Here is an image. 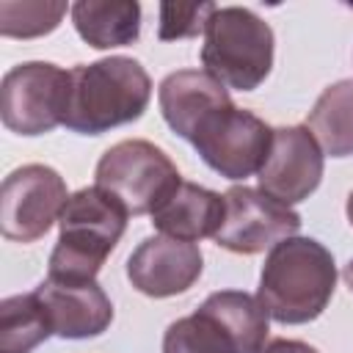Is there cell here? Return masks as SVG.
<instances>
[{
	"label": "cell",
	"mask_w": 353,
	"mask_h": 353,
	"mask_svg": "<svg viewBox=\"0 0 353 353\" xmlns=\"http://www.w3.org/2000/svg\"><path fill=\"white\" fill-rule=\"evenodd\" d=\"M336 287L334 254L314 237H287L276 243L262 265L256 298L281 325L317 320Z\"/></svg>",
	"instance_id": "obj_1"
},
{
	"label": "cell",
	"mask_w": 353,
	"mask_h": 353,
	"mask_svg": "<svg viewBox=\"0 0 353 353\" xmlns=\"http://www.w3.org/2000/svg\"><path fill=\"white\" fill-rule=\"evenodd\" d=\"M152 99V77L141 61L110 55L69 69L63 127L80 135H102L138 121Z\"/></svg>",
	"instance_id": "obj_2"
},
{
	"label": "cell",
	"mask_w": 353,
	"mask_h": 353,
	"mask_svg": "<svg viewBox=\"0 0 353 353\" xmlns=\"http://www.w3.org/2000/svg\"><path fill=\"white\" fill-rule=\"evenodd\" d=\"M127 210L97 185L74 190L58 218L61 232L47 262V279L97 281L127 229Z\"/></svg>",
	"instance_id": "obj_3"
},
{
	"label": "cell",
	"mask_w": 353,
	"mask_h": 353,
	"mask_svg": "<svg viewBox=\"0 0 353 353\" xmlns=\"http://www.w3.org/2000/svg\"><path fill=\"white\" fill-rule=\"evenodd\" d=\"M273 28L243 6H218L204 28L201 63L221 85L254 91L273 69Z\"/></svg>",
	"instance_id": "obj_4"
},
{
	"label": "cell",
	"mask_w": 353,
	"mask_h": 353,
	"mask_svg": "<svg viewBox=\"0 0 353 353\" xmlns=\"http://www.w3.org/2000/svg\"><path fill=\"white\" fill-rule=\"evenodd\" d=\"M179 182L182 176L174 160L143 138L113 143L94 171V185L113 196L127 215H152Z\"/></svg>",
	"instance_id": "obj_5"
},
{
	"label": "cell",
	"mask_w": 353,
	"mask_h": 353,
	"mask_svg": "<svg viewBox=\"0 0 353 353\" xmlns=\"http://www.w3.org/2000/svg\"><path fill=\"white\" fill-rule=\"evenodd\" d=\"M190 143L215 174L237 182L259 174L273 143V130L256 113L229 102L199 121Z\"/></svg>",
	"instance_id": "obj_6"
},
{
	"label": "cell",
	"mask_w": 353,
	"mask_h": 353,
	"mask_svg": "<svg viewBox=\"0 0 353 353\" xmlns=\"http://www.w3.org/2000/svg\"><path fill=\"white\" fill-rule=\"evenodd\" d=\"M69 72L50 61L11 66L0 83V119L17 135H44L63 124Z\"/></svg>",
	"instance_id": "obj_7"
},
{
	"label": "cell",
	"mask_w": 353,
	"mask_h": 353,
	"mask_svg": "<svg viewBox=\"0 0 353 353\" xmlns=\"http://www.w3.org/2000/svg\"><path fill=\"white\" fill-rule=\"evenodd\" d=\"M69 190L63 176L44 163L14 168L0 188V232L14 243H36L61 218Z\"/></svg>",
	"instance_id": "obj_8"
},
{
	"label": "cell",
	"mask_w": 353,
	"mask_h": 353,
	"mask_svg": "<svg viewBox=\"0 0 353 353\" xmlns=\"http://www.w3.org/2000/svg\"><path fill=\"white\" fill-rule=\"evenodd\" d=\"M223 223L212 240L232 254H259L287 237H295L301 229V215L259 188L234 185L223 193Z\"/></svg>",
	"instance_id": "obj_9"
},
{
	"label": "cell",
	"mask_w": 353,
	"mask_h": 353,
	"mask_svg": "<svg viewBox=\"0 0 353 353\" xmlns=\"http://www.w3.org/2000/svg\"><path fill=\"white\" fill-rule=\"evenodd\" d=\"M323 149L312 130L303 124H290L273 130V143L265 165L259 168V190L270 199L292 207L309 199L323 179Z\"/></svg>",
	"instance_id": "obj_10"
},
{
	"label": "cell",
	"mask_w": 353,
	"mask_h": 353,
	"mask_svg": "<svg viewBox=\"0 0 353 353\" xmlns=\"http://www.w3.org/2000/svg\"><path fill=\"white\" fill-rule=\"evenodd\" d=\"M204 270V256L196 243L154 234L138 243L127 259L130 284L149 298H171L188 292Z\"/></svg>",
	"instance_id": "obj_11"
},
{
	"label": "cell",
	"mask_w": 353,
	"mask_h": 353,
	"mask_svg": "<svg viewBox=\"0 0 353 353\" xmlns=\"http://www.w3.org/2000/svg\"><path fill=\"white\" fill-rule=\"evenodd\" d=\"M36 295L44 303L52 334L61 339H91L113 323V303L97 281L44 279Z\"/></svg>",
	"instance_id": "obj_12"
},
{
	"label": "cell",
	"mask_w": 353,
	"mask_h": 353,
	"mask_svg": "<svg viewBox=\"0 0 353 353\" xmlns=\"http://www.w3.org/2000/svg\"><path fill=\"white\" fill-rule=\"evenodd\" d=\"M157 102H160V113H163L165 124L174 130V135L190 141L199 121L210 110L229 105L232 97H229L226 85H221L204 69H179V72H171L168 77H163V83L157 88Z\"/></svg>",
	"instance_id": "obj_13"
},
{
	"label": "cell",
	"mask_w": 353,
	"mask_h": 353,
	"mask_svg": "<svg viewBox=\"0 0 353 353\" xmlns=\"http://www.w3.org/2000/svg\"><path fill=\"white\" fill-rule=\"evenodd\" d=\"M223 212L226 201L221 193L182 179L179 188L152 212V226L165 237L199 243L201 237H215Z\"/></svg>",
	"instance_id": "obj_14"
},
{
	"label": "cell",
	"mask_w": 353,
	"mask_h": 353,
	"mask_svg": "<svg viewBox=\"0 0 353 353\" xmlns=\"http://www.w3.org/2000/svg\"><path fill=\"white\" fill-rule=\"evenodd\" d=\"M69 14L77 36L94 50L127 47L141 36V6L135 0H77Z\"/></svg>",
	"instance_id": "obj_15"
},
{
	"label": "cell",
	"mask_w": 353,
	"mask_h": 353,
	"mask_svg": "<svg viewBox=\"0 0 353 353\" xmlns=\"http://www.w3.org/2000/svg\"><path fill=\"white\" fill-rule=\"evenodd\" d=\"M199 312L212 317L232 336L237 353H259L265 347L270 314L256 295L243 290H218L204 298Z\"/></svg>",
	"instance_id": "obj_16"
},
{
	"label": "cell",
	"mask_w": 353,
	"mask_h": 353,
	"mask_svg": "<svg viewBox=\"0 0 353 353\" xmlns=\"http://www.w3.org/2000/svg\"><path fill=\"white\" fill-rule=\"evenodd\" d=\"M306 127L328 157H353V80H336L323 88L309 110Z\"/></svg>",
	"instance_id": "obj_17"
},
{
	"label": "cell",
	"mask_w": 353,
	"mask_h": 353,
	"mask_svg": "<svg viewBox=\"0 0 353 353\" xmlns=\"http://www.w3.org/2000/svg\"><path fill=\"white\" fill-rule=\"evenodd\" d=\"M47 336L52 328L36 290L0 301V353H30Z\"/></svg>",
	"instance_id": "obj_18"
},
{
	"label": "cell",
	"mask_w": 353,
	"mask_h": 353,
	"mask_svg": "<svg viewBox=\"0 0 353 353\" xmlns=\"http://www.w3.org/2000/svg\"><path fill=\"white\" fill-rule=\"evenodd\" d=\"M163 353H237V347L212 317L196 309L165 328Z\"/></svg>",
	"instance_id": "obj_19"
},
{
	"label": "cell",
	"mask_w": 353,
	"mask_h": 353,
	"mask_svg": "<svg viewBox=\"0 0 353 353\" xmlns=\"http://www.w3.org/2000/svg\"><path fill=\"white\" fill-rule=\"evenodd\" d=\"M72 11L66 3H50V0H33V3H0V33L6 39H36L52 33L61 19Z\"/></svg>",
	"instance_id": "obj_20"
},
{
	"label": "cell",
	"mask_w": 353,
	"mask_h": 353,
	"mask_svg": "<svg viewBox=\"0 0 353 353\" xmlns=\"http://www.w3.org/2000/svg\"><path fill=\"white\" fill-rule=\"evenodd\" d=\"M215 3H193V6H179V3H160V25H157V39L160 41H176V39H193L204 33Z\"/></svg>",
	"instance_id": "obj_21"
},
{
	"label": "cell",
	"mask_w": 353,
	"mask_h": 353,
	"mask_svg": "<svg viewBox=\"0 0 353 353\" xmlns=\"http://www.w3.org/2000/svg\"><path fill=\"white\" fill-rule=\"evenodd\" d=\"M259 353H320V350L301 339H270Z\"/></svg>",
	"instance_id": "obj_22"
},
{
	"label": "cell",
	"mask_w": 353,
	"mask_h": 353,
	"mask_svg": "<svg viewBox=\"0 0 353 353\" xmlns=\"http://www.w3.org/2000/svg\"><path fill=\"white\" fill-rule=\"evenodd\" d=\"M342 279H345V284L350 287V292H353V259L345 265V270H342Z\"/></svg>",
	"instance_id": "obj_23"
},
{
	"label": "cell",
	"mask_w": 353,
	"mask_h": 353,
	"mask_svg": "<svg viewBox=\"0 0 353 353\" xmlns=\"http://www.w3.org/2000/svg\"><path fill=\"white\" fill-rule=\"evenodd\" d=\"M345 215H347V223L353 226V190L347 193V204H345Z\"/></svg>",
	"instance_id": "obj_24"
}]
</instances>
